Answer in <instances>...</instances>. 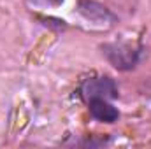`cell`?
<instances>
[{"label": "cell", "mask_w": 151, "mask_h": 149, "mask_svg": "<svg viewBox=\"0 0 151 149\" xmlns=\"http://www.w3.org/2000/svg\"><path fill=\"white\" fill-rule=\"evenodd\" d=\"M86 107L90 116L99 121V123H104V125H114L119 121L121 117V112L119 109L113 104V100H106V98H95V100H90L86 102Z\"/></svg>", "instance_id": "277c9868"}, {"label": "cell", "mask_w": 151, "mask_h": 149, "mask_svg": "<svg viewBox=\"0 0 151 149\" xmlns=\"http://www.w3.org/2000/svg\"><path fill=\"white\" fill-rule=\"evenodd\" d=\"M113 142V135H84V137H74V135H67L65 140H62V146H69V148H106Z\"/></svg>", "instance_id": "5b68a950"}, {"label": "cell", "mask_w": 151, "mask_h": 149, "mask_svg": "<svg viewBox=\"0 0 151 149\" xmlns=\"http://www.w3.org/2000/svg\"><path fill=\"white\" fill-rule=\"evenodd\" d=\"M100 54L106 58V62L118 72H130L135 70L141 62L146 58V47L137 42H104L99 46Z\"/></svg>", "instance_id": "6da1fadb"}, {"label": "cell", "mask_w": 151, "mask_h": 149, "mask_svg": "<svg viewBox=\"0 0 151 149\" xmlns=\"http://www.w3.org/2000/svg\"><path fill=\"white\" fill-rule=\"evenodd\" d=\"M76 93L81 98V102H84V104L90 100H95V98L116 100L119 97V88H118V82L111 75L102 74L83 79Z\"/></svg>", "instance_id": "7a4b0ae2"}, {"label": "cell", "mask_w": 151, "mask_h": 149, "mask_svg": "<svg viewBox=\"0 0 151 149\" xmlns=\"http://www.w3.org/2000/svg\"><path fill=\"white\" fill-rule=\"evenodd\" d=\"M30 7H60L65 0H25Z\"/></svg>", "instance_id": "52a82bcc"}, {"label": "cell", "mask_w": 151, "mask_h": 149, "mask_svg": "<svg viewBox=\"0 0 151 149\" xmlns=\"http://www.w3.org/2000/svg\"><path fill=\"white\" fill-rule=\"evenodd\" d=\"M76 11L83 19L97 27H114L119 21L118 14L99 0H77Z\"/></svg>", "instance_id": "3957f363"}, {"label": "cell", "mask_w": 151, "mask_h": 149, "mask_svg": "<svg viewBox=\"0 0 151 149\" xmlns=\"http://www.w3.org/2000/svg\"><path fill=\"white\" fill-rule=\"evenodd\" d=\"M39 23L49 30H55V32H65L69 28L67 21L65 19H60V18H55V16H44V14H37L35 16Z\"/></svg>", "instance_id": "8992f818"}, {"label": "cell", "mask_w": 151, "mask_h": 149, "mask_svg": "<svg viewBox=\"0 0 151 149\" xmlns=\"http://www.w3.org/2000/svg\"><path fill=\"white\" fill-rule=\"evenodd\" d=\"M141 93L144 97H151V77H148L142 84H141Z\"/></svg>", "instance_id": "ba28073f"}]
</instances>
